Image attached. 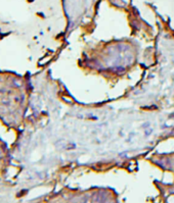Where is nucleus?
Instances as JSON below:
<instances>
[{
    "label": "nucleus",
    "mask_w": 174,
    "mask_h": 203,
    "mask_svg": "<svg viewBox=\"0 0 174 203\" xmlns=\"http://www.w3.org/2000/svg\"><path fill=\"white\" fill-rule=\"evenodd\" d=\"M91 200H92V203H103L105 196L101 192H95L91 195Z\"/></svg>",
    "instance_id": "nucleus-1"
},
{
    "label": "nucleus",
    "mask_w": 174,
    "mask_h": 203,
    "mask_svg": "<svg viewBox=\"0 0 174 203\" xmlns=\"http://www.w3.org/2000/svg\"><path fill=\"white\" fill-rule=\"evenodd\" d=\"M82 203H92V200H91V196H85L82 199Z\"/></svg>",
    "instance_id": "nucleus-2"
}]
</instances>
